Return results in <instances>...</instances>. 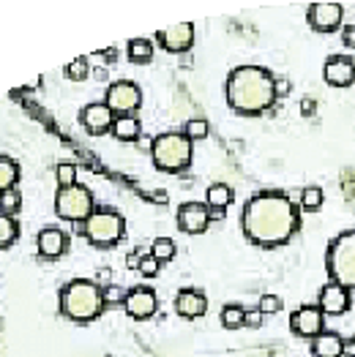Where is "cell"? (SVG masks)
I'll use <instances>...</instances> for the list:
<instances>
[{
    "label": "cell",
    "mask_w": 355,
    "mask_h": 357,
    "mask_svg": "<svg viewBox=\"0 0 355 357\" xmlns=\"http://www.w3.org/2000/svg\"><path fill=\"white\" fill-rule=\"evenodd\" d=\"M113 123H115V112L102 101V104H88L82 110V125L88 134L93 136H102L107 131H113Z\"/></svg>",
    "instance_id": "obj_15"
},
{
    "label": "cell",
    "mask_w": 355,
    "mask_h": 357,
    "mask_svg": "<svg viewBox=\"0 0 355 357\" xmlns=\"http://www.w3.org/2000/svg\"><path fill=\"white\" fill-rule=\"evenodd\" d=\"M211 224V213L202 202H186L178 210V227L186 235H202Z\"/></svg>",
    "instance_id": "obj_11"
},
{
    "label": "cell",
    "mask_w": 355,
    "mask_h": 357,
    "mask_svg": "<svg viewBox=\"0 0 355 357\" xmlns=\"http://www.w3.org/2000/svg\"><path fill=\"white\" fill-rule=\"evenodd\" d=\"M63 74H66V79H71V82H82V79H88V74H90V63H88V58L71 60V63L63 68Z\"/></svg>",
    "instance_id": "obj_26"
},
{
    "label": "cell",
    "mask_w": 355,
    "mask_h": 357,
    "mask_svg": "<svg viewBox=\"0 0 355 357\" xmlns=\"http://www.w3.org/2000/svg\"><path fill=\"white\" fill-rule=\"evenodd\" d=\"M115 58H118V50H115V47H110V50L93 55V60H104V63H110V60H115Z\"/></svg>",
    "instance_id": "obj_38"
},
{
    "label": "cell",
    "mask_w": 355,
    "mask_h": 357,
    "mask_svg": "<svg viewBox=\"0 0 355 357\" xmlns=\"http://www.w3.org/2000/svg\"><path fill=\"white\" fill-rule=\"evenodd\" d=\"M17 238H19V227H17L14 216H3V213H0V248L14 245Z\"/></svg>",
    "instance_id": "obj_24"
},
{
    "label": "cell",
    "mask_w": 355,
    "mask_h": 357,
    "mask_svg": "<svg viewBox=\"0 0 355 357\" xmlns=\"http://www.w3.org/2000/svg\"><path fill=\"white\" fill-rule=\"evenodd\" d=\"M314 112H317V101H314V99H303V101H300V115L309 118V115H314Z\"/></svg>",
    "instance_id": "obj_35"
},
{
    "label": "cell",
    "mask_w": 355,
    "mask_h": 357,
    "mask_svg": "<svg viewBox=\"0 0 355 357\" xmlns=\"http://www.w3.org/2000/svg\"><path fill=\"white\" fill-rule=\"evenodd\" d=\"M183 134H186L189 139H205V136H208V123L200 118L189 120L186 128H183Z\"/></svg>",
    "instance_id": "obj_31"
},
{
    "label": "cell",
    "mask_w": 355,
    "mask_h": 357,
    "mask_svg": "<svg viewBox=\"0 0 355 357\" xmlns=\"http://www.w3.org/2000/svg\"><path fill=\"white\" fill-rule=\"evenodd\" d=\"M126 221L113 207H96L85 221H82V235L96 248H110L123 238Z\"/></svg>",
    "instance_id": "obj_6"
},
{
    "label": "cell",
    "mask_w": 355,
    "mask_h": 357,
    "mask_svg": "<svg viewBox=\"0 0 355 357\" xmlns=\"http://www.w3.org/2000/svg\"><path fill=\"white\" fill-rule=\"evenodd\" d=\"M140 101H142V93L140 88L131 82V79H120L113 82L107 88V96H104V104L115 112V115H131L134 110H140Z\"/></svg>",
    "instance_id": "obj_8"
},
{
    "label": "cell",
    "mask_w": 355,
    "mask_h": 357,
    "mask_svg": "<svg viewBox=\"0 0 355 357\" xmlns=\"http://www.w3.org/2000/svg\"><path fill=\"white\" fill-rule=\"evenodd\" d=\"M123 298L126 295H120V289H113V287L104 292V303H123Z\"/></svg>",
    "instance_id": "obj_40"
},
{
    "label": "cell",
    "mask_w": 355,
    "mask_h": 357,
    "mask_svg": "<svg viewBox=\"0 0 355 357\" xmlns=\"http://www.w3.org/2000/svg\"><path fill=\"white\" fill-rule=\"evenodd\" d=\"M175 311L186 319H197L208 311V300L197 289H180L175 295Z\"/></svg>",
    "instance_id": "obj_18"
},
{
    "label": "cell",
    "mask_w": 355,
    "mask_h": 357,
    "mask_svg": "<svg viewBox=\"0 0 355 357\" xmlns=\"http://www.w3.org/2000/svg\"><path fill=\"white\" fill-rule=\"evenodd\" d=\"M93 210H96L93 207V194L82 183H74L68 188H60L58 196H55V213H58L63 221L82 224Z\"/></svg>",
    "instance_id": "obj_7"
},
{
    "label": "cell",
    "mask_w": 355,
    "mask_h": 357,
    "mask_svg": "<svg viewBox=\"0 0 355 357\" xmlns=\"http://www.w3.org/2000/svg\"><path fill=\"white\" fill-rule=\"evenodd\" d=\"M159 259L153 256V254H142V262H140V273L145 276V278H153L156 273H159Z\"/></svg>",
    "instance_id": "obj_33"
},
{
    "label": "cell",
    "mask_w": 355,
    "mask_h": 357,
    "mask_svg": "<svg viewBox=\"0 0 355 357\" xmlns=\"http://www.w3.org/2000/svg\"><path fill=\"white\" fill-rule=\"evenodd\" d=\"M323 76L331 88H350L355 82V63L347 55H334L325 63Z\"/></svg>",
    "instance_id": "obj_14"
},
{
    "label": "cell",
    "mask_w": 355,
    "mask_h": 357,
    "mask_svg": "<svg viewBox=\"0 0 355 357\" xmlns=\"http://www.w3.org/2000/svg\"><path fill=\"white\" fill-rule=\"evenodd\" d=\"M159 44L167 50V52H186L191 50L194 44V25L191 22H178L173 28H164L156 33Z\"/></svg>",
    "instance_id": "obj_13"
},
{
    "label": "cell",
    "mask_w": 355,
    "mask_h": 357,
    "mask_svg": "<svg viewBox=\"0 0 355 357\" xmlns=\"http://www.w3.org/2000/svg\"><path fill=\"white\" fill-rule=\"evenodd\" d=\"M153 164L164 172H183L191 164V139L183 131H167L159 134L151 142Z\"/></svg>",
    "instance_id": "obj_4"
},
{
    "label": "cell",
    "mask_w": 355,
    "mask_h": 357,
    "mask_svg": "<svg viewBox=\"0 0 355 357\" xmlns=\"http://www.w3.org/2000/svg\"><path fill=\"white\" fill-rule=\"evenodd\" d=\"M233 202V188L227 183H213L205 194V207L208 210H227V205Z\"/></svg>",
    "instance_id": "obj_21"
},
{
    "label": "cell",
    "mask_w": 355,
    "mask_h": 357,
    "mask_svg": "<svg viewBox=\"0 0 355 357\" xmlns=\"http://www.w3.org/2000/svg\"><path fill=\"white\" fill-rule=\"evenodd\" d=\"M345 357H355V336L345 338Z\"/></svg>",
    "instance_id": "obj_41"
},
{
    "label": "cell",
    "mask_w": 355,
    "mask_h": 357,
    "mask_svg": "<svg viewBox=\"0 0 355 357\" xmlns=\"http://www.w3.org/2000/svg\"><path fill=\"white\" fill-rule=\"evenodd\" d=\"M342 41H345L347 47H355V25H347V28L342 30Z\"/></svg>",
    "instance_id": "obj_39"
},
{
    "label": "cell",
    "mask_w": 355,
    "mask_h": 357,
    "mask_svg": "<svg viewBox=\"0 0 355 357\" xmlns=\"http://www.w3.org/2000/svg\"><path fill=\"white\" fill-rule=\"evenodd\" d=\"M104 289L96 281H71L60 289V314L71 322H93L96 316H102L104 311Z\"/></svg>",
    "instance_id": "obj_3"
},
{
    "label": "cell",
    "mask_w": 355,
    "mask_h": 357,
    "mask_svg": "<svg viewBox=\"0 0 355 357\" xmlns=\"http://www.w3.org/2000/svg\"><path fill=\"white\" fill-rule=\"evenodd\" d=\"M123 308L131 319H151L159 308V300L156 292L148 289V287H137V289H128L126 298H123Z\"/></svg>",
    "instance_id": "obj_10"
},
{
    "label": "cell",
    "mask_w": 355,
    "mask_h": 357,
    "mask_svg": "<svg viewBox=\"0 0 355 357\" xmlns=\"http://www.w3.org/2000/svg\"><path fill=\"white\" fill-rule=\"evenodd\" d=\"M222 325H224L227 330L243 327V325H246V311H243L240 305H224V308H222Z\"/></svg>",
    "instance_id": "obj_25"
},
{
    "label": "cell",
    "mask_w": 355,
    "mask_h": 357,
    "mask_svg": "<svg viewBox=\"0 0 355 357\" xmlns=\"http://www.w3.org/2000/svg\"><path fill=\"white\" fill-rule=\"evenodd\" d=\"M140 262H142V251H131V254L126 256V267H128V270H140Z\"/></svg>",
    "instance_id": "obj_36"
},
{
    "label": "cell",
    "mask_w": 355,
    "mask_h": 357,
    "mask_svg": "<svg viewBox=\"0 0 355 357\" xmlns=\"http://www.w3.org/2000/svg\"><path fill=\"white\" fill-rule=\"evenodd\" d=\"M306 19L309 25L317 30V33H334L342 28V19H345V8L342 3H311L309 11H306Z\"/></svg>",
    "instance_id": "obj_9"
},
{
    "label": "cell",
    "mask_w": 355,
    "mask_h": 357,
    "mask_svg": "<svg viewBox=\"0 0 355 357\" xmlns=\"http://www.w3.org/2000/svg\"><path fill=\"white\" fill-rule=\"evenodd\" d=\"M151 254L159 259V262H170L175 256V243L170 238H156L151 245Z\"/></svg>",
    "instance_id": "obj_27"
},
{
    "label": "cell",
    "mask_w": 355,
    "mask_h": 357,
    "mask_svg": "<svg viewBox=\"0 0 355 357\" xmlns=\"http://www.w3.org/2000/svg\"><path fill=\"white\" fill-rule=\"evenodd\" d=\"M300 205H303L306 210H317V207L323 205V188H317V185H309V188H303Z\"/></svg>",
    "instance_id": "obj_29"
},
{
    "label": "cell",
    "mask_w": 355,
    "mask_h": 357,
    "mask_svg": "<svg viewBox=\"0 0 355 357\" xmlns=\"http://www.w3.org/2000/svg\"><path fill=\"white\" fill-rule=\"evenodd\" d=\"M274 76L260 65H238L227 76V104L238 115H260L274 101Z\"/></svg>",
    "instance_id": "obj_2"
},
{
    "label": "cell",
    "mask_w": 355,
    "mask_h": 357,
    "mask_svg": "<svg viewBox=\"0 0 355 357\" xmlns=\"http://www.w3.org/2000/svg\"><path fill=\"white\" fill-rule=\"evenodd\" d=\"M311 355L314 357H345V338L339 333H320L311 344Z\"/></svg>",
    "instance_id": "obj_19"
},
{
    "label": "cell",
    "mask_w": 355,
    "mask_h": 357,
    "mask_svg": "<svg viewBox=\"0 0 355 357\" xmlns=\"http://www.w3.org/2000/svg\"><path fill=\"white\" fill-rule=\"evenodd\" d=\"M17 180H19V167H17V161L0 156V194H3V191H11V188L17 185Z\"/></svg>",
    "instance_id": "obj_22"
},
{
    "label": "cell",
    "mask_w": 355,
    "mask_h": 357,
    "mask_svg": "<svg viewBox=\"0 0 355 357\" xmlns=\"http://www.w3.org/2000/svg\"><path fill=\"white\" fill-rule=\"evenodd\" d=\"M320 311L323 314H331V316H339V314H345L347 308H350V292L345 289V287H339L336 281H328L323 289H320Z\"/></svg>",
    "instance_id": "obj_16"
},
{
    "label": "cell",
    "mask_w": 355,
    "mask_h": 357,
    "mask_svg": "<svg viewBox=\"0 0 355 357\" xmlns=\"http://www.w3.org/2000/svg\"><path fill=\"white\" fill-rule=\"evenodd\" d=\"M55 178H58V185L60 188H68V185H74L77 183V167L74 164H58V170H55Z\"/></svg>",
    "instance_id": "obj_30"
},
{
    "label": "cell",
    "mask_w": 355,
    "mask_h": 357,
    "mask_svg": "<svg viewBox=\"0 0 355 357\" xmlns=\"http://www.w3.org/2000/svg\"><path fill=\"white\" fill-rule=\"evenodd\" d=\"M274 93H276V99H279V96H287V93H290V82L276 79V82H274Z\"/></svg>",
    "instance_id": "obj_37"
},
{
    "label": "cell",
    "mask_w": 355,
    "mask_h": 357,
    "mask_svg": "<svg viewBox=\"0 0 355 357\" xmlns=\"http://www.w3.org/2000/svg\"><path fill=\"white\" fill-rule=\"evenodd\" d=\"M290 327L300 338H317L323 333V327H325L323 311L314 308V305H300L296 314L290 316Z\"/></svg>",
    "instance_id": "obj_12"
},
{
    "label": "cell",
    "mask_w": 355,
    "mask_h": 357,
    "mask_svg": "<svg viewBox=\"0 0 355 357\" xmlns=\"http://www.w3.org/2000/svg\"><path fill=\"white\" fill-rule=\"evenodd\" d=\"M298 224H300L298 205L290 196L279 194V191L254 194L246 202L243 216H240L243 235L251 243H257V245H265V248L287 243L296 235Z\"/></svg>",
    "instance_id": "obj_1"
},
{
    "label": "cell",
    "mask_w": 355,
    "mask_h": 357,
    "mask_svg": "<svg viewBox=\"0 0 355 357\" xmlns=\"http://www.w3.org/2000/svg\"><path fill=\"white\" fill-rule=\"evenodd\" d=\"M257 308H260V311H262V316H265V314H279V311L285 308V303H282L279 295H262L260 303H257Z\"/></svg>",
    "instance_id": "obj_32"
},
{
    "label": "cell",
    "mask_w": 355,
    "mask_h": 357,
    "mask_svg": "<svg viewBox=\"0 0 355 357\" xmlns=\"http://www.w3.org/2000/svg\"><path fill=\"white\" fill-rule=\"evenodd\" d=\"M151 58H153V44L148 39L128 41V60L131 63H151Z\"/></svg>",
    "instance_id": "obj_23"
},
{
    "label": "cell",
    "mask_w": 355,
    "mask_h": 357,
    "mask_svg": "<svg viewBox=\"0 0 355 357\" xmlns=\"http://www.w3.org/2000/svg\"><path fill=\"white\" fill-rule=\"evenodd\" d=\"M66 245H68V235L58 229V227H44L39 232V240H36V248L44 259H58L66 254Z\"/></svg>",
    "instance_id": "obj_17"
},
{
    "label": "cell",
    "mask_w": 355,
    "mask_h": 357,
    "mask_svg": "<svg viewBox=\"0 0 355 357\" xmlns=\"http://www.w3.org/2000/svg\"><path fill=\"white\" fill-rule=\"evenodd\" d=\"M262 325V311H246V327H260Z\"/></svg>",
    "instance_id": "obj_34"
},
{
    "label": "cell",
    "mask_w": 355,
    "mask_h": 357,
    "mask_svg": "<svg viewBox=\"0 0 355 357\" xmlns=\"http://www.w3.org/2000/svg\"><path fill=\"white\" fill-rule=\"evenodd\" d=\"M140 134H142V125L134 115H120L113 123V136L120 142H134V139H140Z\"/></svg>",
    "instance_id": "obj_20"
},
{
    "label": "cell",
    "mask_w": 355,
    "mask_h": 357,
    "mask_svg": "<svg viewBox=\"0 0 355 357\" xmlns=\"http://www.w3.org/2000/svg\"><path fill=\"white\" fill-rule=\"evenodd\" d=\"M325 267H328L331 281H336L347 292H355V229L342 232L328 245Z\"/></svg>",
    "instance_id": "obj_5"
},
{
    "label": "cell",
    "mask_w": 355,
    "mask_h": 357,
    "mask_svg": "<svg viewBox=\"0 0 355 357\" xmlns=\"http://www.w3.org/2000/svg\"><path fill=\"white\" fill-rule=\"evenodd\" d=\"M19 205H22V196H19L17 188L0 194V213H3V216H14V213L19 210Z\"/></svg>",
    "instance_id": "obj_28"
}]
</instances>
